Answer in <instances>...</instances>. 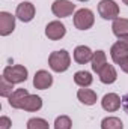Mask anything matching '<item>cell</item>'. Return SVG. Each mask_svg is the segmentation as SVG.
<instances>
[{
	"instance_id": "11",
	"label": "cell",
	"mask_w": 128,
	"mask_h": 129,
	"mask_svg": "<svg viewBox=\"0 0 128 129\" xmlns=\"http://www.w3.org/2000/svg\"><path fill=\"white\" fill-rule=\"evenodd\" d=\"M92 57H94V53L89 47L86 45H78L75 50H74V60L80 64H86L88 62H92Z\"/></svg>"
},
{
	"instance_id": "5",
	"label": "cell",
	"mask_w": 128,
	"mask_h": 129,
	"mask_svg": "<svg viewBox=\"0 0 128 129\" xmlns=\"http://www.w3.org/2000/svg\"><path fill=\"white\" fill-rule=\"evenodd\" d=\"M75 9V5L69 0H54L51 5V12L59 17V18H65L69 17Z\"/></svg>"
},
{
	"instance_id": "28",
	"label": "cell",
	"mask_w": 128,
	"mask_h": 129,
	"mask_svg": "<svg viewBox=\"0 0 128 129\" xmlns=\"http://www.w3.org/2000/svg\"><path fill=\"white\" fill-rule=\"evenodd\" d=\"M122 2H124V3H125V5H128V0H122Z\"/></svg>"
},
{
	"instance_id": "14",
	"label": "cell",
	"mask_w": 128,
	"mask_h": 129,
	"mask_svg": "<svg viewBox=\"0 0 128 129\" xmlns=\"http://www.w3.org/2000/svg\"><path fill=\"white\" fill-rule=\"evenodd\" d=\"M27 95H30L26 89H17V90H14V93L11 95V96L8 98L9 99V105L12 107V108H21L23 107V102H24V99Z\"/></svg>"
},
{
	"instance_id": "13",
	"label": "cell",
	"mask_w": 128,
	"mask_h": 129,
	"mask_svg": "<svg viewBox=\"0 0 128 129\" xmlns=\"http://www.w3.org/2000/svg\"><path fill=\"white\" fill-rule=\"evenodd\" d=\"M41 108H42V99L39 96H36V95H27L24 102H23V107H21V110L30 111V113L38 111Z\"/></svg>"
},
{
	"instance_id": "3",
	"label": "cell",
	"mask_w": 128,
	"mask_h": 129,
	"mask_svg": "<svg viewBox=\"0 0 128 129\" xmlns=\"http://www.w3.org/2000/svg\"><path fill=\"white\" fill-rule=\"evenodd\" d=\"M95 23V17H94V12L88 8H83V9H78L74 15V26L78 29V30H88L94 26Z\"/></svg>"
},
{
	"instance_id": "7",
	"label": "cell",
	"mask_w": 128,
	"mask_h": 129,
	"mask_svg": "<svg viewBox=\"0 0 128 129\" xmlns=\"http://www.w3.org/2000/svg\"><path fill=\"white\" fill-rule=\"evenodd\" d=\"M65 33H66V29H65V26L60 21H51V23H48L47 27H45V36H47L48 39H51V41H59V39H62L65 36Z\"/></svg>"
},
{
	"instance_id": "24",
	"label": "cell",
	"mask_w": 128,
	"mask_h": 129,
	"mask_svg": "<svg viewBox=\"0 0 128 129\" xmlns=\"http://www.w3.org/2000/svg\"><path fill=\"white\" fill-rule=\"evenodd\" d=\"M11 125H12V122H11L9 117H6V116H2L0 117V129H9Z\"/></svg>"
},
{
	"instance_id": "9",
	"label": "cell",
	"mask_w": 128,
	"mask_h": 129,
	"mask_svg": "<svg viewBox=\"0 0 128 129\" xmlns=\"http://www.w3.org/2000/svg\"><path fill=\"white\" fill-rule=\"evenodd\" d=\"M15 29V17L9 12H0V35L8 36Z\"/></svg>"
},
{
	"instance_id": "20",
	"label": "cell",
	"mask_w": 128,
	"mask_h": 129,
	"mask_svg": "<svg viewBox=\"0 0 128 129\" xmlns=\"http://www.w3.org/2000/svg\"><path fill=\"white\" fill-rule=\"evenodd\" d=\"M101 129H124V123L118 117H105L101 122Z\"/></svg>"
},
{
	"instance_id": "22",
	"label": "cell",
	"mask_w": 128,
	"mask_h": 129,
	"mask_svg": "<svg viewBox=\"0 0 128 129\" xmlns=\"http://www.w3.org/2000/svg\"><path fill=\"white\" fill-rule=\"evenodd\" d=\"M12 89H14V84L9 83V81L2 75V78H0V95H2L3 98H9L12 93H14Z\"/></svg>"
},
{
	"instance_id": "19",
	"label": "cell",
	"mask_w": 128,
	"mask_h": 129,
	"mask_svg": "<svg viewBox=\"0 0 128 129\" xmlns=\"http://www.w3.org/2000/svg\"><path fill=\"white\" fill-rule=\"evenodd\" d=\"M112 30L113 33L119 38L122 35H128V20L127 18H116L113 20V24H112Z\"/></svg>"
},
{
	"instance_id": "17",
	"label": "cell",
	"mask_w": 128,
	"mask_h": 129,
	"mask_svg": "<svg viewBox=\"0 0 128 129\" xmlns=\"http://www.w3.org/2000/svg\"><path fill=\"white\" fill-rule=\"evenodd\" d=\"M92 81H94L92 74L88 71H78L74 74V83L80 87H89L92 84Z\"/></svg>"
},
{
	"instance_id": "18",
	"label": "cell",
	"mask_w": 128,
	"mask_h": 129,
	"mask_svg": "<svg viewBox=\"0 0 128 129\" xmlns=\"http://www.w3.org/2000/svg\"><path fill=\"white\" fill-rule=\"evenodd\" d=\"M92 71L96 72V74H99V71L107 64V59H105V53L104 51H101V50H98L94 53V57H92Z\"/></svg>"
},
{
	"instance_id": "4",
	"label": "cell",
	"mask_w": 128,
	"mask_h": 129,
	"mask_svg": "<svg viewBox=\"0 0 128 129\" xmlns=\"http://www.w3.org/2000/svg\"><path fill=\"white\" fill-rule=\"evenodd\" d=\"M98 12L104 20H116L119 17V6L115 0H101L98 3Z\"/></svg>"
},
{
	"instance_id": "1",
	"label": "cell",
	"mask_w": 128,
	"mask_h": 129,
	"mask_svg": "<svg viewBox=\"0 0 128 129\" xmlns=\"http://www.w3.org/2000/svg\"><path fill=\"white\" fill-rule=\"evenodd\" d=\"M48 64H50L51 71H54V72H65L71 64L69 53L66 50L53 51L50 54V57H48Z\"/></svg>"
},
{
	"instance_id": "15",
	"label": "cell",
	"mask_w": 128,
	"mask_h": 129,
	"mask_svg": "<svg viewBox=\"0 0 128 129\" xmlns=\"http://www.w3.org/2000/svg\"><path fill=\"white\" fill-rule=\"evenodd\" d=\"M110 56H112V59H113L115 63L119 64L125 57H128V50L124 45H121L119 42H116V44H113L112 48H110Z\"/></svg>"
},
{
	"instance_id": "12",
	"label": "cell",
	"mask_w": 128,
	"mask_h": 129,
	"mask_svg": "<svg viewBox=\"0 0 128 129\" xmlns=\"http://www.w3.org/2000/svg\"><path fill=\"white\" fill-rule=\"evenodd\" d=\"M99 81L104 84H113L118 78V72L112 64H105L101 71H99Z\"/></svg>"
},
{
	"instance_id": "27",
	"label": "cell",
	"mask_w": 128,
	"mask_h": 129,
	"mask_svg": "<svg viewBox=\"0 0 128 129\" xmlns=\"http://www.w3.org/2000/svg\"><path fill=\"white\" fill-rule=\"evenodd\" d=\"M122 105H124V110L128 113V93L122 98Z\"/></svg>"
},
{
	"instance_id": "2",
	"label": "cell",
	"mask_w": 128,
	"mask_h": 129,
	"mask_svg": "<svg viewBox=\"0 0 128 129\" xmlns=\"http://www.w3.org/2000/svg\"><path fill=\"white\" fill-rule=\"evenodd\" d=\"M27 69L23 64H14V66H6L3 71V77L12 83V84H20L27 80Z\"/></svg>"
},
{
	"instance_id": "10",
	"label": "cell",
	"mask_w": 128,
	"mask_h": 129,
	"mask_svg": "<svg viewBox=\"0 0 128 129\" xmlns=\"http://www.w3.org/2000/svg\"><path fill=\"white\" fill-rule=\"evenodd\" d=\"M101 105H102V108L105 111L113 113V111H116V110L121 108L122 99L119 98V95H116V93H107V95H104V98H102Z\"/></svg>"
},
{
	"instance_id": "25",
	"label": "cell",
	"mask_w": 128,
	"mask_h": 129,
	"mask_svg": "<svg viewBox=\"0 0 128 129\" xmlns=\"http://www.w3.org/2000/svg\"><path fill=\"white\" fill-rule=\"evenodd\" d=\"M118 42H119L121 45H124V47L128 50V35H122V36H119V38H118Z\"/></svg>"
},
{
	"instance_id": "23",
	"label": "cell",
	"mask_w": 128,
	"mask_h": 129,
	"mask_svg": "<svg viewBox=\"0 0 128 129\" xmlns=\"http://www.w3.org/2000/svg\"><path fill=\"white\" fill-rule=\"evenodd\" d=\"M72 128V122L68 116H59L54 120V129H71Z\"/></svg>"
},
{
	"instance_id": "21",
	"label": "cell",
	"mask_w": 128,
	"mask_h": 129,
	"mask_svg": "<svg viewBox=\"0 0 128 129\" xmlns=\"http://www.w3.org/2000/svg\"><path fill=\"white\" fill-rule=\"evenodd\" d=\"M27 129H50V125L45 119L33 117L27 122Z\"/></svg>"
},
{
	"instance_id": "29",
	"label": "cell",
	"mask_w": 128,
	"mask_h": 129,
	"mask_svg": "<svg viewBox=\"0 0 128 129\" xmlns=\"http://www.w3.org/2000/svg\"><path fill=\"white\" fill-rule=\"evenodd\" d=\"M78 2H88V0H78Z\"/></svg>"
},
{
	"instance_id": "6",
	"label": "cell",
	"mask_w": 128,
	"mask_h": 129,
	"mask_svg": "<svg viewBox=\"0 0 128 129\" xmlns=\"http://www.w3.org/2000/svg\"><path fill=\"white\" fill-rule=\"evenodd\" d=\"M15 17H17L18 20H21L23 23L32 21L33 17H35V6H33L30 2H21V3L17 6Z\"/></svg>"
},
{
	"instance_id": "26",
	"label": "cell",
	"mask_w": 128,
	"mask_h": 129,
	"mask_svg": "<svg viewBox=\"0 0 128 129\" xmlns=\"http://www.w3.org/2000/svg\"><path fill=\"white\" fill-rule=\"evenodd\" d=\"M119 66H121V69H122L124 72H127L128 74V57H125V59L119 63Z\"/></svg>"
},
{
	"instance_id": "8",
	"label": "cell",
	"mask_w": 128,
	"mask_h": 129,
	"mask_svg": "<svg viewBox=\"0 0 128 129\" xmlns=\"http://www.w3.org/2000/svg\"><path fill=\"white\" fill-rule=\"evenodd\" d=\"M51 84H53V75H51L50 72L41 69V71H38V72L35 74V77H33V86H35L36 89L45 90V89L51 87Z\"/></svg>"
},
{
	"instance_id": "16",
	"label": "cell",
	"mask_w": 128,
	"mask_h": 129,
	"mask_svg": "<svg viewBox=\"0 0 128 129\" xmlns=\"http://www.w3.org/2000/svg\"><path fill=\"white\" fill-rule=\"evenodd\" d=\"M77 98L84 105H94V104H96V99H98L95 92L91 89H86V87H83L77 92Z\"/></svg>"
}]
</instances>
